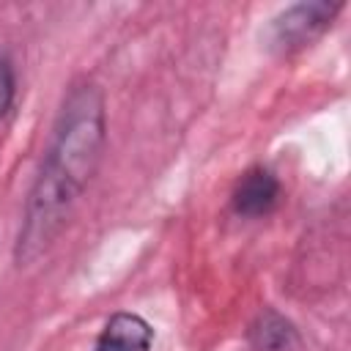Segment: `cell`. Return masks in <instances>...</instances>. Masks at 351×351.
Here are the masks:
<instances>
[{
	"label": "cell",
	"mask_w": 351,
	"mask_h": 351,
	"mask_svg": "<svg viewBox=\"0 0 351 351\" xmlns=\"http://www.w3.org/2000/svg\"><path fill=\"white\" fill-rule=\"evenodd\" d=\"M107 140L104 96L93 82H77L63 96L41 167L22 206L14 241L16 266L36 263L58 239L80 195L99 170Z\"/></svg>",
	"instance_id": "cell-1"
},
{
	"label": "cell",
	"mask_w": 351,
	"mask_h": 351,
	"mask_svg": "<svg viewBox=\"0 0 351 351\" xmlns=\"http://www.w3.org/2000/svg\"><path fill=\"white\" fill-rule=\"evenodd\" d=\"M343 11V3H329V0H304L282 8L274 14L266 25V47L274 55H293L318 41L337 19Z\"/></svg>",
	"instance_id": "cell-2"
},
{
	"label": "cell",
	"mask_w": 351,
	"mask_h": 351,
	"mask_svg": "<svg viewBox=\"0 0 351 351\" xmlns=\"http://www.w3.org/2000/svg\"><path fill=\"white\" fill-rule=\"evenodd\" d=\"M282 200V184L271 167L255 165L241 173L230 192V208L236 217L244 219H261L269 217Z\"/></svg>",
	"instance_id": "cell-3"
},
{
	"label": "cell",
	"mask_w": 351,
	"mask_h": 351,
	"mask_svg": "<svg viewBox=\"0 0 351 351\" xmlns=\"http://www.w3.org/2000/svg\"><path fill=\"white\" fill-rule=\"evenodd\" d=\"M93 351H156V332L143 315L121 310L107 318Z\"/></svg>",
	"instance_id": "cell-4"
},
{
	"label": "cell",
	"mask_w": 351,
	"mask_h": 351,
	"mask_svg": "<svg viewBox=\"0 0 351 351\" xmlns=\"http://www.w3.org/2000/svg\"><path fill=\"white\" fill-rule=\"evenodd\" d=\"M247 343L252 351H291L299 343V329L280 310L263 307L247 329Z\"/></svg>",
	"instance_id": "cell-5"
},
{
	"label": "cell",
	"mask_w": 351,
	"mask_h": 351,
	"mask_svg": "<svg viewBox=\"0 0 351 351\" xmlns=\"http://www.w3.org/2000/svg\"><path fill=\"white\" fill-rule=\"evenodd\" d=\"M16 101V69L14 60L0 52V121L14 110Z\"/></svg>",
	"instance_id": "cell-6"
}]
</instances>
